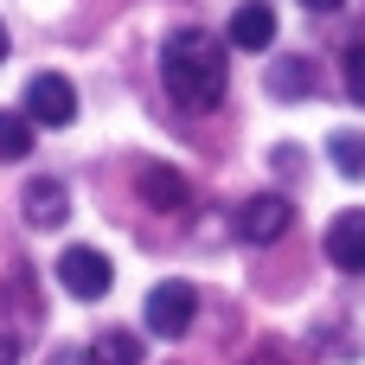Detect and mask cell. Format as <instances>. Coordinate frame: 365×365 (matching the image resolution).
Instances as JSON below:
<instances>
[{
	"instance_id": "1",
	"label": "cell",
	"mask_w": 365,
	"mask_h": 365,
	"mask_svg": "<svg viewBox=\"0 0 365 365\" xmlns=\"http://www.w3.org/2000/svg\"><path fill=\"white\" fill-rule=\"evenodd\" d=\"M160 77L180 109H218L225 103V45L205 26H180L160 45Z\"/></svg>"
},
{
	"instance_id": "2",
	"label": "cell",
	"mask_w": 365,
	"mask_h": 365,
	"mask_svg": "<svg viewBox=\"0 0 365 365\" xmlns=\"http://www.w3.org/2000/svg\"><path fill=\"white\" fill-rule=\"evenodd\" d=\"M192 321H199L192 282H154V295H148V334L154 340H180V334H192Z\"/></svg>"
},
{
	"instance_id": "3",
	"label": "cell",
	"mask_w": 365,
	"mask_h": 365,
	"mask_svg": "<svg viewBox=\"0 0 365 365\" xmlns=\"http://www.w3.org/2000/svg\"><path fill=\"white\" fill-rule=\"evenodd\" d=\"M58 282H64V295H77V302H103V295H109V282H115V269H109V257H103V250L71 244V250L58 257Z\"/></svg>"
},
{
	"instance_id": "4",
	"label": "cell",
	"mask_w": 365,
	"mask_h": 365,
	"mask_svg": "<svg viewBox=\"0 0 365 365\" xmlns=\"http://www.w3.org/2000/svg\"><path fill=\"white\" fill-rule=\"evenodd\" d=\"M26 115H32L38 128H71V122H77V90H71V77L38 71V77L26 83Z\"/></svg>"
},
{
	"instance_id": "5",
	"label": "cell",
	"mask_w": 365,
	"mask_h": 365,
	"mask_svg": "<svg viewBox=\"0 0 365 365\" xmlns=\"http://www.w3.org/2000/svg\"><path fill=\"white\" fill-rule=\"evenodd\" d=\"M289 225H295V205H289L282 192H257V199L237 205V237H244V244H276Z\"/></svg>"
},
{
	"instance_id": "6",
	"label": "cell",
	"mask_w": 365,
	"mask_h": 365,
	"mask_svg": "<svg viewBox=\"0 0 365 365\" xmlns=\"http://www.w3.org/2000/svg\"><path fill=\"white\" fill-rule=\"evenodd\" d=\"M327 263L334 269H346V276H365V212L353 205V212H340L334 225H327Z\"/></svg>"
},
{
	"instance_id": "7",
	"label": "cell",
	"mask_w": 365,
	"mask_h": 365,
	"mask_svg": "<svg viewBox=\"0 0 365 365\" xmlns=\"http://www.w3.org/2000/svg\"><path fill=\"white\" fill-rule=\"evenodd\" d=\"M225 38H231L237 51H269V45H276V13H269L263 0H244V6L231 13Z\"/></svg>"
},
{
	"instance_id": "8",
	"label": "cell",
	"mask_w": 365,
	"mask_h": 365,
	"mask_svg": "<svg viewBox=\"0 0 365 365\" xmlns=\"http://www.w3.org/2000/svg\"><path fill=\"white\" fill-rule=\"evenodd\" d=\"M19 212H26V225H32V231H58V225L71 218V199H64V186H58V180H32V186L19 192Z\"/></svg>"
},
{
	"instance_id": "9",
	"label": "cell",
	"mask_w": 365,
	"mask_h": 365,
	"mask_svg": "<svg viewBox=\"0 0 365 365\" xmlns=\"http://www.w3.org/2000/svg\"><path fill=\"white\" fill-rule=\"evenodd\" d=\"M141 199H148L154 212H180V205L192 199V186H186V173H180V167L148 160V167H141Z\"/></svg>"
},
{
	"instance_id": "10",
	"label": "cell",
	"mask_w": 365,
	"mask_h": 365,
	"mask_svg": "<svg viewBox=\"0 0 365 365\" xmlns=\"http://www.w3.org/2000/svg\"><path fill=\"white\" fill-rule=\"evenodd\" d=\"M308 90H314V64H308V58H276V64H269V96L302 103Z\"/></svg>"
},
{
	"instance_id": "11",
	"label": "cell",
	"mask_w": 365,
	"mask_h": 365,
	"mask_svg": "<svg viewBox=\"0 0 365 365\" xmlns=\"http://www.w3.org/2000/svg\"><path fill=\"white\" fill-rule=\"evenodd\" d=\"M90 365H141V340L128 327H109L90 340Z\"/></svg>"
},
{
	"instance_id": "12",
	"label": "cell",
	"mask_w": 365,
	"mask_h": 365,
	"mask_svg": "<svg viewBox=\"0 0 365 365\" xmlns=\"http://www.w3.org/2000/svg\"><path fill=\"white\" fill-rule=\"evenodd\" d=\"M32 154V115L0 109V160H26Z\"/></svg>"
},
{
	"instance_id": "13",
	"label": "cell",
	"mask_w": 365,
	"mask_h": 365,
	"mask_svg": "<svg viewBox=\"0 0 365 365\" xmlns=\"http://www.w3.org/2000/svg\"><path fill=\"white\" fill-rule=\"evenodd\" d=\"M327 154H334V167H340L346 180H365V135L359 128H340V135L327 141Z\"/></svg>"
},
{
	"instance_id": "14",
	"label": "cell",
	"mask_w": 365,
	"mask_h": 365,
	"mask_svg": "<svg viewBox=\"0 0 365 365\" xmlns=\"http://www.w3.org/2000/svg\"><path fill=\"white\" fill-rule=\"evenodd\" d=\"M346 96L365 103V45H346Z\"/></svg>"
},
{
	"instance_id": "15",
	"label": "cell",
	"mask_w": 365,
	"mask_h": 365,
	"mask_svg": "<svg viewBox=\"0 0 365 365\" xmlns=\"http://www.w3.org/2000/svg\"><path fill=\"white\" fill-rule=\"evenodd\" d=\"M244 365H302V359H295V346H282V340H263V346H257Z\"/></svg>"
},
{
	"instance_id": "16",
	"label": "cell",
	"mask_w": 365,
	"mask_h": 365,
	"mask_svg": "<svg viewBox=\"0 0 365 365\" xmlns=\"http://www.w3.org/2000/svg\"><path fill=\"white\" fill-rule=\"evenodd\" d=\"M302 6H314V13H334V6H340V0H302Z\"/></svg>"
},
{
	"instance_id": "17",
	"label": "cell",
	"mask_w": 365,
	"mask_h": 365,
	"mask_svg": "<svg viewBox=\"0 0 365 365\" xmlns=\"http://www.w3.org/2000/svg\"><path fill=\"white\" fill-rule=\"evenodd\" d=\"M13 353H19V346H13V340H0V365H13Z\"/></svg>"
},
{
	"instance_id": "18",
	"label": "cell",
	"mask_w": 365,
	"mask_h": 365,
	"mask_svg": "<svg viewBox=\"0 0 365 365\" xmlns=\"http://www.w3.org/2000/svg\"><path fill=\"white\" fill-rule=\"evenodd\" d=\"M6 51H13V45H6V26H0V64H6Z\"/></svg>"
}]
</instances>
